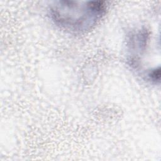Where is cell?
<instances>
[{
  "instance_id": "obj_1",
  "label": "cell",
  "mask_w": 161,
  "mask_h": 161,
  "mask_svg": "<svg viewBox=\"0 0 161 161\" xmlns=\"http://www.w3.org/2000/svg\"><path fill=\"white\" fill-rule=\"evenodd\" d=\"M106 10L102 1H60L51 5L49 11L57 26L72 33H82L93 28Z\"/></svg>"
}]
</instances>
